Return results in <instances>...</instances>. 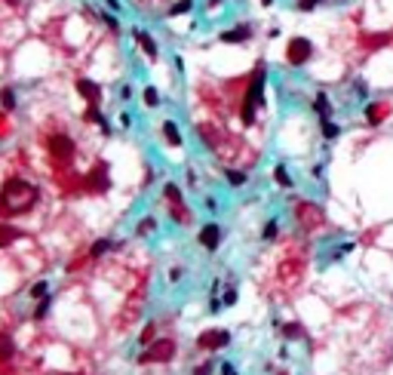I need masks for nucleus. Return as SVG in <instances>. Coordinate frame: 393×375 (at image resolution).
I'll list each match as a JSON object with an SVG mask.
<instances>
[{
  "label": "nucleus",
  "mask_w": 393,
  "mask_h": 375,
  "mask_svg": "<svg viewBox=\"0 0 393 375\" xmlns=\"http://www.w3.org/2000/svg\"><path fill=\"white\" fill-rule=\"evenodd\" d=\"M0 200H4V206L10 212H28L34 206V200H37V191L28 181H22V178H10L7 188H4V194H0Z\"/></svg>",
  "instance_id": "obj_1"
},
{
  "label": "nucleus",
  "mask_w": 393,
  "mask_h": 375,
  "mask_svg": "<svg viewBox=\"0 0 393 375\" xmlns=\"http://www.w3.org/2000/svg\"><path fill=\"white\" fill-rule=\"evenodd\" d=\"M261 96H264V68L255 71V77H252V86L246 92V102H243V123L252 126L255 123V105H261Z\"/></svg>",
  "instance_id": "obj_2"
},
{
  "label": "nucleus",
  "mask_w": 393,
  "mask_h": 375,
  "mask_svg": "<svg viewBox=\"0 0 393 375\" xmlns=\"http://www.w3.org/2000/svg\"><path fill=\"white\" fill-rule=\"evenodd\" d=\"M175 357V342L172 339H160V342H154L141 357H138V363H166V360H172Z\"/></svg>",
  "instance_id": "obj_3"
},
{
  "label": "nucleus",
  "mask_w": 393,
  "mask_h": 375,
  "mask_svg": "<svg viewBox=\"0 0 393 375\" xmlns=\"http://www.w3.org/2000/svg\"><path fill=\"white\" fill-rule=\"evenodd\" d=\"M313 56V43L307 40V37H292L289 40V46H286V59H289V65H304L307 59Z\"/></svg>",
  "instance_id": "obj_4"
},
{
  "label": "nucleus",
  "mask_w": 393,
  "mask_h": 375,
  "mask_svg": "<svg viewBox=\"0 0 393 375\" xmlns=\"http://www.w3.org/2000/svg\"><path fill=\"white\" fill-rule=\"evenodd\" d=\"M197 345H200L203 351H218V348L230 345V332H227V329H212V332H203Z\"/></svg>",
  "instance_id": "obj_5"
},
{
  "label": "nucleus",
  "mask_w": 393,
  "mask_h": 375,
  "mask_svg": "<svg viewBox=\"0 0 393 375\" xmlns=\"http://www.w3.org/2000/svg\"><path fill=\"white\" fill-rule=\"evenodd\" d=\"M50 151H53V157H59V160H68L71 154H74V142L68 138V135H53L50 138Z\"/></svg>",
  "instance_id": "obj_6"
},
{
  "label": "nucleus",
  "mask_w": 393,
  "mask_h": 375,
  "mask_svg": "<svg viewBox=\"0 0 393 375\" xmlns=\"http://www.w3.org/2000/svg\"><path fill=\"white\" fill-rule=\"evenodd\" d=\"M86 181H89V188H92V191H108V188H111V178H108V166H105V163H99V172L92 169V172L86 175Z\"/></svg>",
  "instance_id": "obj_7"
},
{
  "label": "nucleus",
  "mask_w": 393,
  "mask_h": 375,
  "mask_svg": "<svg viewBox=\"0 0 393 375\" xmlns=\"http://www.w3.org/2000/svg\"><path fill=\"white\" fill-rule=\"evenodd\" d=\"M200 243L206 249H218V243H221V228L218 224H206V228L200 231Z\"/></svg>",
  "instance_id": "obj_8"
},
{
  "label": "nucleus",
  "mask_w": 393,
  "mask_h": 375,
  "mask_svg": "<svg viewBox=\"0 0 393 375\" xmlns=\"http://www.w3.org/2000/svg\"><path fill=\"white\" fill-rule=\"evenodd\" d=\"M221 40H224V43H246V40H249V25H240V28L224 31Z\"/></svg>",
  "instance_id": "obj_9"
},
{
  "label": "nucleus",
  "mask_w": 393,
  "mask_h": 375,
  "mask_svg": "<svg viewBox=\"0 0 393 375\" xmlns=\"http://www.w3.org/2000/svg\"><path fill=\"white\" fill-rule=\"evenodd\" d=\"M77 92H80L83 99H89L92 105H95V102H99V96H102L99 83H92V80H77Z\"/></svg>",
  "instance_id": "obj_10"
},
{
  "label": "nucleus",
  "mask_w": 393,
  "mask_h": 375,
  "mask_svg": "<svg viewBox=\"0 0 393 375\" xmlns=\"http://www.w3.org/2000/svg\"><path fill=\"white\" fill-rule=\"evenodd\" d=\"M19 237H22V231H16L13 224H4V221H0V249L13 246V243H16Z\"/></svg>",
  "instance_id": "obj_11"
},
{
  "label": "nucleus",
  "mask_w": 393,
  "mask_h": 375,
  "mask_svg": "<svg viewBox=\"0 0 393 375\" xmlns=\"http://www.w3.org/2000/svg\"><path fill=\"white\" fill-rule=\"evenodd\" d=\"M135 40H138V46H141L151 59H157V43H154V37H151L148 31H135Z\"/></svg>",
  "instance_id": "obj_12"
},
{
  "label": "nucleus",
  "mask_w": 393,
  "mask_h": 375,
  "mask_svg": "<svg viewBox=\"0 0 393 375\" xmlns=\"http://www.w3.org/2000/svg\"><path fill=\"white\" fill-rule=\"evenodd\" d=\"M387 117V105H369L366 108V120L369 123H381Z\"/></svg>",
  "instance_id": "obj_13"
},
{
  "label": "nucleus",
  "mask_w": 393,
  "mask_h": 375,
  "mask_svg": "<svg viewBox=\"0 0 393 375\" xmlns=\"http://www.w3.org/2000/svg\"><path fill=\"white\" fill-rule=\"evenodd\" d=\"M13 354H16V345H13V339H10V335H0V363H7Z\"/></svg>",
  "instance_id": "obj_14"
},
{
  "label": "nucleus",
  "mask_w": 393,
  "mask_h": 375,
  "mask_svg": "<svg viewBox=\"0 0 393 375\" xmlns=\"http://www.w3.org/2000/svg\"><path fill=\"white\" fill-rule=\"evenodd\" d=\"M163 132H166V142H169V145H181V135H178V126H175L172 120H166V123H163Z\"/></svg>",
  "instance_id": "obj_15"
},
{
  "label": "nucleus",
  "mask_w": 393,
  "mask_h": 375,
  "mask_svg": "<svg viewBox=\"0 0 393 375\" xmlns=\"http://www.w3.org/2000/svg\"><path fill=\"white\" fill-rule=\"evenodd\" d=\"M111 249H117V243H114V240H95L89 252H92V255L99 258V255H105V252H111Z\"/></svg>",
  "instance_id": "obj_16"
},
{
  "label": "nucleus",
  "mask_w": 393,
  "mask_h": 375,
  "mask_svg": "<svg viewBox=\"0 0 393 375\" xmlns=\"http://www.w3.org/2000/svg\"><path fill=\"white\" fill-rule=\"evenodd\" d=\"M313 108H317V114H320L323 120L329 117V99H326V92H320V96H317V102H313Z\"/></svg>",
  "instance_id": "obj_17"
},
{
  "label": "nucleus",
  "mask_w": 393,
  "mask_h": 375,
  "mask_svg": "<svg viewBox=\"0 0 393 375\" xmlns=\"http://www.w3.org/2000/svg\"><path fill=\"white\" fill-rule=\"evenodd\" d=\"M273 178H277V184H283V188H292V178H289L286 166H277V169H273Z\"/></svg>",
  "instance_id": "obj_18"
},
{
  "label": "nucleus",
  "mask_w": 393,
  "mask_h": 375,
  "mask_svg": "<svg viewBox=\"0 0 393 375\" xmlns=\"http://www.w3.org/2000/svg\"><path fill=\"white\" fill-rule=\"evenodd\" d=\"M227 184H233V188H240V184H246V175H243L240 169H227Z\"/></svg>",
  "instance_id": "obj_19"
},
{
  "label": "nucleus",
  "mask_w": 393,
  "mask_h": 375,
  "mask_svg": "<svg viewBox=\"0 0 393 375\" xmlns=\"http://www.w3.org/2000/svg\"><path fill=\"white\" fill-rule=\"evenodd\" d=\"M31 295H34V298H43V295H50V289H46V280L34 283V286H31Z\"/></svg>",
  "instance_id": "obj_20"
},
{
  "label": "nucleus",
  "mask_w": 393,
  "mask_h": 375,
  "mask_svg": "<svg viewBox=\"0 0 393 375\" xmlns=\"http://www.w3.org/2000/svg\"><path fill=\"white\" fill-rule=\"evenodd\" d=\"M190 7H193V4H190V0H178V4H175V7L169 10V16H181V13H187Z\"/></svg>",
  "instance_id": "obj_21"
},
{
  "label": "nucleus",
  "mask_w": 393,
  "mask_h": 375,
  "mask_svg": "<svg viewBox=\"0 0 393 375\" xmlns=\"http://www.w3.org/2000/svg\"><path fill=\"white\" fill-rule=\"evenodd\" d=\"M166 197L175 203V206H181V191H178V188L175 184H166Z\"/></svg>",
  "instance_id": "obj_22"
},
{
  "label": "nucleus",
  "mask_w": 393,
  "mask_h": 375,
  "mask_svg": "<svg viewBox=\"0 0 393 375\" xmlns=\"http://www.w3.org/2000/svg\"><path fill=\"white\" fill-rule=\"evenodd\" d=\"M283 335H286V339H298V335H301V326H298V323H289V326H283Z\"/></svg>",
  "instance_id": "obj_23"
},
{
  "label": "nucleus",
  "mask_w": 393,
  "mask_h": 375,
  "mask_svg": "<svg viewBox=\"0 0 393 375\" xmlns=\"http://www.w3.org/2000/svg\"><path fill=\"white\" fill-rule=\"evenodd\" d=\"M0 102H4V108H7V111H10V108H16V96H13V89H4Z\"/></svg>",
  "instance_id": "obj_24"
},
{
  "label": "nucleus",
  "mask_w": 393,
  "mask_h": 375,
  "mask_svg": "<svg viewBox=\"0 0 393 375\" xmlns=\"http://www.w3.org/2000/svg\"><path fill=\"white\" fill-rule=\"evenodd\" d=\"M264 240H273V237H277V221H267L264 224V234H261Z\"/></svg>",
  "instance_id": "obj_25"
},
{
  "label": "nucleus",
  "mask_w": 393,
  "mask_h": 375,
  "mask_svg": "<svg viewBox=\"0 0 393 375\" xmlns=\"http://www.w3.org/2000/svg\"><path fill=\"white\" fill-rule=\"evenodd\" d=\"M144 102H148L151 108H154L157 102H160V96H157V89H154V86H148V89H144Z\"/></svg>",
  "instance_id": "obj_26"
},
{
  "label": "nucleus",
  "mask_w": 393,
  "mask_h": 375,
  "mask_svg": "<svg viewBox=\"0 0 393 375\" xmlns=\"http://www.w3.org/2000/svg\"><path fill=\"white\" fill-rule=\"evenodd\" d=\"M338 132H341V129H338V126H335V123H329V120H326V123H323V135H326V138H335V135H338Z\"/></svg>",
  "instance_id": "obj_27"
},
{
  "label": "nucleus",
  "mask_w": 393,
  "mask_h": 375,
  "mask_svg": "<svg viewBox=\"0 0 393 375\" xmlns=\"http://www.w3.org/2000/svg\"><path fill=\"white\" fill-rule=\"evenodd\" d=\"M86 120H95V123H102V126H105V120H102V111H99L95 105H92V108L86 111Z\"/></svg>",
  "instance_id": "obj_28"
},
{
  "label": "nucleus",
  "mask_w": 393,
  "mask_h": 375,
  "mask_svg": "<svg viewBox=\"0 0 393 375\" xmlns=\"http://www.w3.org/2000/svg\"><path fill=\"white\" fill-rule=\"evenodd\" d=\"M154 231V218H141L138 221V234H151Z\"/></svg>",
  "instance_id": "obj_29"
},
{
  "label": "nucleus",
  "mask_w": 393,
  "mask_h": 375,
  "mask_svg": "<svg viewBox=\"0 0 393 375\" xmlns=\"http://www.w3.org/2000/svg\"><path fill=\"white\" fill-rule=\"evenodd\" d=\"M46 311H50V295H46V298H43V302H40V308H37V311H34V317H37V320H40V317H46Z\"/></svg>",
  "instance_id": "obj_30"
},
{
  "label": "nucleus",
  "mask_w": 393,
  "mask_h": 375,
  "mask_svg": "<svg viewBox=\"0 0 393 375\" xmlns=\"http://www.w3.org/2000/svg\"><path fill=\"white\" fill-rule=\"evenodd\" d=\"M317 4H320V0H301V4H298V10H301V13H310Z\"/></svg>",
  "instance_id": "obj_31"
},
{
  "label": "nucleus",
  "mask_w": 393,
  "mask_h": 375,
  "mask_svg": "<svg viewBox=\"0 0 393 375\" xmlns=\"http://www.w3.org/2000/svg\"><path fill=\"white\" fill-rule=\"evenodd\" d=\"M154 329H157L154 323H148V326H144V332H141V342H151V339H154Z\"/></svg>",
  "instance_id": "obj_32"
},
{
  "label": "nucleus",
  "mask_w": 393,
  "mask_h": 375,
  "mask_svg": "<svg viewBox=\"0 0 393 375\" xmlns=\"http://www.w3.org/2000/svg\"><path fill=\"white\" fill-rule=\"evenodd\" d=\"M221 302H224V305H233V302H237V289H227Z\"/></svg>",
  "instance_id": "obj_33"
},
{
  "label": "nucleus",
  "mask_w": 393,
  "mask_h": 375,
  "mask_svg": "<svg viewBox=\"0 0 393 375\" xmlns=\"http://www.w3.org/2000/svg\"><path fill=\"white\" fill-rule=\"evenodd\" d=\"M193 375H212V363H203V366H197Z\"/></svg>",
  "instance_id": "obj_34"
},
{
  "label": "nucleus",
  "mask_w": 393,
  "mask_h": 375,
  "mask_svg": "<svg viewBox=\"0 0 393 375\" xmlns=\"http://www.w3.org/2000/svg\"><path fill=\"white\" fill-rule=\"evenodd\" d=\"M221 375H237V369H233L230 363H224V366H221Z\"/></svg>",
  "instance_id": "obj_35"
},
{
  "label": "nucleus",
  "mask_w": 393,
  "mask_h": 375,
  "mask_svg": "<svg viewBox=\"0 0 393 375\" xmlns=\"http://www.w3.org/2000/svg\"><path fill=\"white\" fill-rule=\"evenodd\" d=\"M108 7H111V10H120V4H117V0H108Z\"/></svg>",
  "instance_id": "obj_36"
},
{
  "label": "nucleus",
  "mask_w": 393,
  "mask_h": 375,
  "mask_svg": "<svg viewBox=\"0 0 393 375\" xmlns=\"http://www.w3.org/2000/svg\"><path fill=\"white\" fill-rule=\"evenodd\" d=\"M261 4H264V7H270V4H273V0H261Z\"/></svg>",
  "instance_id": "obj_37"
}]
</instances>
